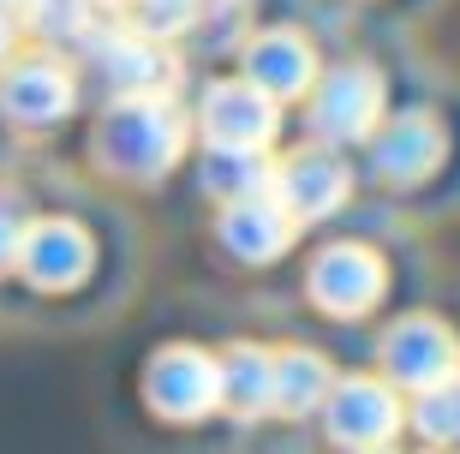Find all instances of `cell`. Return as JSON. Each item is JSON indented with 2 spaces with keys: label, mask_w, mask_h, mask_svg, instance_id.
I'll return each mask as SVG.
<instances>
[{
  "label": "cell",
  "mask_w": 460,
  "mask_h": 454,
  "mask_svg": "<svg viewBox=\"0 0 460 454\" xmlns=\"http://www.w3.org/2000/svg\"><path fill=\"white\" fill-rule=\"evenodd\" d=\"M341 191H347V174L329 150L293 156L288 168H281V180H275V198H281L288 216H323V209L341 203Z\"/></svg>",
  "instance_id": "3"
},
{
  "label": "cell",
  "mask_w": 460,
  "mask_h": 454,
  "mask_svg": "<svg viewBox=\"0 0 460 454\" xmlns=\"http://www.w3.org/2000/svg\"><path fill=\"white\" fill-rule=\"evenodd\" d=\"M371 114H376V78H371V72H358V67L335 72V78L323 85V96H317V108H311V120H317L329 138L365 132Z\"/></svg>",
  "instance_id": "6"
},
{
  "label": "cell",
  "mask_w": 460,
  "mask_h": 454,
  "mask_svg": "<svg viewBox=\"0 0 460 454\" xmlns=\"http://www.w3.org/2000/svg\"><path fill=\"white\" fill-rule=\"evenodd\" d=\"M18 263L36 275L42 287H66L72 275L90 263V245L78 227H66V221H49V227H36L31 239H18Z\"/></svg>",
  "instance_id": "5"
},
{
  "label": "cell",
  "mask_w": 460,
  "mask_h": 454,
  "mask_svg": "<svg viewBox=\"0 0 460 454\" xmlns=\"http://www.w3.org/2000/svg\"><path fill=\"white\" fill-rule=\"evenodd\" d=\"M252 78L263 96H299L311 85V54L293 42V36H270V42H257L252 54Z\"/></svg>",
  "instance_id": "9"
},
{
  "label": "cell",
  "mask_w": 460,
  "mask_h": 454,
  "mask_svg": "<svg viewBox=\"0 0 460 454\" xmlns=\"http://www.w3.org/2000/svg\"><path fill=\"white\" fill-rule=\"evenodd\" d=\"M6 108L18 120H49L66 108V78L49 67V60H31V67L13 72V85H6Z\"/></svg>",
  "instance_id": "10"
},
{
  "label": "cell",
  "mask_w": 460,
  "mask_h": 454,
  "mask_svg": "<svg viewBox=\"0 0 460 454\" xmlns=\"http://www.w3.org/2000/svg\"><path fill=\"white\" fill-rule=\"evenodd\" d=\"M293 234V216L281 209L275 191H257V198H239L227 209V239H234L239 257H275Z\"/></svg>",
  "instance_id": "7"
},
{
  "label": "cell",
  "mask_w": 460,
  "mask_h": 454,
  "mask_svg": "<svg viewBox=\"0 0 460 454\" xmlns=\"http://www.w3.org/2000/svg\"><path fill=\"white\" fill-rule=\"evenodd\" d=\"M394 431V401L376 383H347L335 395V437L347 442H376Z\"/></svg>",
  "instance_id": "8"
},
{
  "label": "cell",
  "mask_w": 460,
  "mask_h": 454,
  "mask_svg": "<svg viewBox=\"0 0 460 454\" xmlns=\"http://www.w3.org/2000/svg\"><path fill=\"white\" fill-rule=\"evenodd\" d=\"M209 132H216V150H257V144L275 132L270 96L257 85L209 90Z\"/></svg>",
  "instance_id": "1"
},
{
  "label": "cell",
  "mask_w": 460,
  "mask_h": 454,
  "mask_svg": "<svg viewBox=\"0 0 460 454\" xmlns=\"http://www.w3.org/2000/svg\"><path fill=\"white\" fill-rule=\"evenodd\" d=\"M419 424H425V437H460V377H455V370H448L443 383L425 388Z\"/></svg>",
  "instance_id": "11"
},
{
  "label": "cell",
  "mask_w": 460,
  "mask_h": 454,
  "mask_svg": "<svg viewBox=\"0 0 460 454\" xmlns=\"http://www.w3.org/2000/svg\"><path fill=\"white\" fill-rule=\"evenodd\" d=\"M311 287H317V299H323L329 311H365V305L383 293V270H376L371 252H358V245H335V252L317 257Z\"/></svg>",
  "instance_id": "4"
},
{
  "label": "cell",
  "mask_w": 460,
  "mask_h": 454,
  "mask_svg": "<svg viewBox=\"0 0 460 454\" xmlns=\"http://www.w3.org/2000/svg\"><path fill=\"white\" fill-rule=\"evenodd\" d=\"M383 353H389V370L407 388H430L455 370V341H448L443 323H401Z\"/></svg>",
  "instance_id": "2"
}]
</instances>
